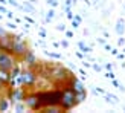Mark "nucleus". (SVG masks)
Masks as SVG:
<instances>
[{
  "mask_svg": "<svg viewBox=\"0 0 125 113\" xmlns=\"http://www.w3.org/2000/svg\"><path fill=\"white\" fill-rule=\"evenodd\" d=\"M73 78L72 72H69L66 67L62 66H51L49 69V73H47V79L51 81L53 86H62L66 87L70 84V81Z\"/></svg>",
  "mask_w": 125,
  "mask_h": 113,
  "instance_id": "obj_1",
  "label": "nucleus"
},
{
  "mask_svg": "<svg viewBox=\"0 0 125 113\" xmlns=\"http://www.w3.org/2000/svg\"><path fill=\"white\" fill-rule=\"evenodd\" d=\"M79 102H78V99H76V93H75V90L72 89L70 86H66L64 89L61 90V109L64 110V112H69V110H72L73 107H76Z\"/></svg>",
  "mask_w": 125,
  "mask_h": 113,
  "instance_id": "obj_2",
  "label": "nucleus"
},
{
  "mask_svg": "<svg viewBox=\"0 0 125 113\" xmlns=\"http://www.w3.org/2000/svg\"><path fill=\"white\" fill-rule=\"evenodd\" d=\"M20 84L24 87V89H29V87H34L37 84V79H38V73H37L35 69L32 67H24L23 70H20Z\"/></svg>",
  "mask_w": 125,
  "mask_h": 113,
  "instance_id": "obj_3",
  "label": "nucleus"
},
{
  "mask_svg": "<svg viewBox=\"0 0 125 113\" xmlns=\"http://www.w3.org/2000/svg\"><path fill=\"white\" fill-rule=\"evenodd\" d=\"M29 51V46L26 41H23L20 37H15L14 38V45H12V49H11V54L15 56L17 60H21L24 55H26V52Z\"/></svg>",
  "mask_w": 125,
  "mask_h": 113,
  "instance_id": "obj_4",
  "label": "nucleus"
},
{
  "mask_svg": "<svg viewBox=\"0 0 125 113\" xmlns=\"http://www.w3.org/2000/svg\"><path fill=\"white\" fill-rule=\"evenodd\" d=\"M24 104H26V107L31 109V110H41L43 105L40 102V98H38V93L37 92H26V95H24Z\"/></svg>",
  "mask_w": 125,
  "mask_h": 113,
  "instance_id": "obj_5",
  "label": "nucleus"
},
{
  "mask_svg": "<svg viewBox=\"0 0 125 113\" xmlns=\"http://www.w3.org/2000/svg\"><path fill=\"white\" fill-rule=\"evenodd\" d=\"M15 64H17V58L11 52L0 51V67L6 69V70H11Z\"/></svg>",
  "mask_w": 125,
  "mask_h": 113,
  "instance_id": "obj_6",
  "label": "nucleus"
},
{
  "mask_svg": "<svg viewBox=\"0 0 125 113\" xmlns=\"http://www.w3.org/2000/svg\"><path fill=\"white\" fill-rule=\"evenodd\" d=\"M72 87V89L75 90V93H76V99H78V102H83L84 99H85V89H84V86L79 83V81L76 79V78H72V81H70V84H69Z\"/></svg>",
  "mask_w": 125,
  "mask_h": 113,
  "instance_id": "obj_7",
  "label": "nucleus"
},
{
  "mask_svg": "<svg viewBox=\"0 0 125 113\" xmlns=\"http://www.w3.org/2000/svg\"><path fill=\"white\" fill-rule=\"evenodd\" d=\"M14 38H15V37L11 35V34H8V32L3 34V35H0V51L11 52L12 45H14Z\"/></svg>",
  "mask_w": 125,
  "mask_h": 113,
  "instance_id": "obj_8",
  "label": "nucleus"
},
{
  "mask_svg": "<svg viewBox=\"0 0 125 113\" xmlns=\"http://www.w3.org/2000/svg\"><path fill=\"white\" fill-rule=\"evenodd\" d=\"M24 95H26V90H24V87H14V89L9 90V99L12 101H23L24 99Z\"/></svg>",
  "mask_w": 125,
  "mask_h": 113,
  "instance_id": "obj_9",
  "label": "nucleus"
},
{
  "mask_svg": "<svg viewBox=\"0 0 125 113\" xmlns=\"http://www.w3.org/2000/svg\"><path fill=\"white\" fill-rule=\"evenodd\" d=\"M21 60L26 63V66H28V67H32V69H35V66L38 64V60H37V56L34 55V52L31 51V49L26 52V55H24Z\"/></svg>",
  "mask_w": 125,
  "mask_h": 113,
  "instance_id": "obj_10",
  "label": "nucleus"
},
{
  "mask_svg": "<svg viewBox=\"0 0 125 113\" xmlns=\"http://www.w3.org/2000/svg\"><path fill=\"white\" fill-rule=\"evenodd\" d=\"M11 79H12L11 70H6V69L0 67V84H2V86H8Z\"/></svg>",
  "mask_w": 125,
  "mask_h": 113,
  "instance_id": "obj_11",
  "label": "nucleus"
},
{
  "mask_svg": "<svg viewBox=\"0 0 125 113\" xmlns=\"http://www.w3.org/2000/svg\"><path fill=\"white\" fill-rule=\"evenodd\" d=\"M41 112L43 113H58V112H62V109H61V105H47Z\"/></svg>",
  "mask_w": 125,
  "mask_h": 113,
  "instance_id": "obj_12",
  "label": "nucleus"
},
{
  "mask_svg": "<svg viewBox=\"0 0 125 113\" xmlns=\"http://www.w3.org/2000/svg\"><path fill=\"white\" fill-rule=\"evenodd\" d=\"M8 98L5 96H0V112H6L8 110Z\"/></svg>",
  "mask_w": 125,
  "mask_h": 113,
  "instance_id": "obj_13",
  "label": "nucleus"
},
{
  "mask_svg": "<svg viewBox=\"0 0 125 113\" xmlns=\"http://www.w3.org/2000/svg\"><path fill=\"white\" fill-rule=\"evenodd\" d=\"M24 109H26V104H24V101H23V104H21V101H18V102L15 104V110H17V112H23Z\"/></svg>",
  "mask_w": 125,
  "mask_h": 113,
  "instance_id": "obj_14",
  "label": "nucleus"
},
{
  "mask_svg": "<svg viewBox=\"0 0 125 113\" xmlns=\"http://www.w3.org/2000/svg\"><path fill=\"white\" fill-rule=\"evenodd\" d=\"M116 29H117V32H119V34L124 32V29H122V22H121V20L117 22V28H116Z\"/></svg>",
  "mask_w": 125,
  "mask_h": 113,
  "instance_id": "obj_15",
  "label": "nucleus"
},
{
  "mask_svg": "<svg viewBox=\"0 0 125 113\" xmlns=\"http://www.w3.org/2000/svg\"><path fill=\"white\" fill-rule=\"evenodd\" d=\"M3 34H6V31H5V29H2V28H0V35H3Z\"/></svg>",
  "mask_w": 125,
  "mask_h": 113,
  "instance_id": "obj_16",
  "label": "nucleus"
}]
</instances>
